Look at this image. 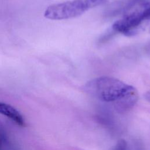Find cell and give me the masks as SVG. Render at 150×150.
<instances>
[{"mask_svg": "<svg viewBox=\"0 0 150 150\" xmlns=\"http://www.w3.org/2000/svg\"><path fill=\"white\" fill-rule=\"evenodd\" d=\"M88 94L100 101L116 103L135 88L114 77L101 76L88 81L84 86Z\"/></svg>", "mask_w": 150, "mask_h": 150, "instance_id": "obj_1", "label": "cell"}, {"mask_svg": "<svg viewBox=\"0 0 150 150\" xmlns=\"http://www.w3.org/2000/svg\"><path fill=\"white\" fill-rule=\"evenodd\" d=\"M112 29L128 36L150 31V2H141L127 11L122 18L114 23Z\"/></svg>", "mask_w": 150, "mask_h": 150, "instance_id": "obj_2", "label": "cell"}, {"mask_svg": "<svg viewBox=\"0 0 150 150\" xmlns=\"http://www.w3.org/2000/svg\"><path fill=\"white\" fill-rule=\"evenodd\" d=\"M107 0H72L49 6L44 16L51 20H63L80 16L90 9L99 6Z\"/></svg>", "mask_w": 150, "mask_h": 150, "instance_id": "obj_3", "label": "cell"}, {"mask_svg": "<svg viewBox=\"0 0 150 150\" xmlns=\"http://www.w3.org/2000/svg\"><path fill=\"white\" fill-rule=\"evenodd\" d=\"M0 114L6 117L19 126L25 125V121L22 115L10 104L0 102Z\"/></svg>", "mask_w": 150, "mask_h": 150, "instance_id": "obj_4", "label": "cell"}, {"mask_svg": "<svg viewBox=\"0 0 150 150\" xmlns=\"http://www.w3.org/2000/svg\"><path fill=\"white\" fill-rule=\"evenodd\" d=\"M138 100V93L135 88L121 100L114 103V108L118 112H124L134 106Z\"/></svg>", "mask_w": 150, "mask_h": 150, "instance_id": "obj_5", "label": "cell"}, {"mask_svg": "<svg viewBox=\"0 0 150 150\" xmlns=\"http://www.w3.org/2000/svg\"><path fill=\"white\" fill-rule=\"evenodd\" d=\"M144 1L145 0H127L125 2H124V5L122 6V9L125 12L137 4L144 2Z\"/></svg>", "mask_w": 150, "mask_h": 150, "instance_id": "obj_6", "label": "cell"}, {"mask_svg": "<svg viewBox=\"0 0 150 150\" xmlns=\"http://www.w3.org/2000/svg\"><path fill=\"white\" fill-rule=\"evenodd\" d=\"M113 150H127V143L124 139L119 140L115 145Z\"/></svg>", "mask_w": 150, "mask_h": 150, "instance_id": "obj_7", "label": "cell"}, {"mask_svg": "<svg viewBox=\"0 0 150 150\" xmlns=\"http://www.w3.org/2000/svg\"><path fill=\"white\" fill-rule=\"evenodd\" d=\"M144 50L145 51V52L150 55V40L146 44V45L145 46V47H144Z\"/></svg>", "mask_w": 150, "mask_h": 150, "instance_id": "obj_8", "label": "cell"}, {"mask_svg": "<svg viewBox=\"0 0 150 150\" xmlns=\"http://www.w3.org/2000/svg\"><path fill=\"white\" fill-rule=\"evenodd\" d=\"M144 97L146 101H148V102H150V90L146 91L145 93Z\"/></svg>", "mask_w": 150, "mask_h": 150, "instance_id": "obj_9", "label": "cell"}, {"mask_svg": "<svg viewBox=\"0 0 150 150\" xmlns=\"http://www.w3.org/2000/svg\"><path fill=\"white\" fill-rule=\"evenodd\" d=\"M4 141V139H2V138H0V150H1V149L2 144V142H3V141Z\"/></svg>", "mask_w": 150, "mask_h": 150, "instance_id": "obj_10", "label": "cell"}]
</instances>
